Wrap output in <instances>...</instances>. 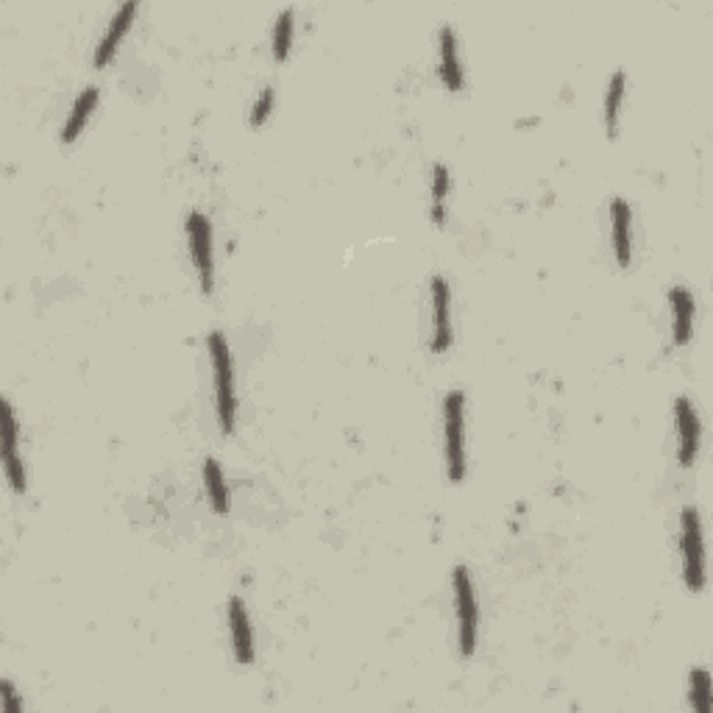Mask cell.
I'll use <instances>...</instances> for the list:
<instances>
[{"label":"cell","instance_id":"cell-19","mask_svg":"<svg viewBox=\"0 0 713 713\" xmlns=\"http://www.w3.org/2000/svg\"><path fill=\"white\" fill-rule=\"evenodd\" d=\"M711 688H713L711 672H708L705 666H694V669L688 672V700H691V705H694L700 713L713 711Z\"/></svg>","mask_w":713,"mask_h":713},{"label":"cell","instance_id":"cell-6","mask_svg":"<svg viewBox=\"0 0 713 713\" xmlns=\"http://www.w3.org/2000/svg\"><path fill=\"white\" fill-rule=\"evenodd\" d=\"M430 352L446 354L455 343V323H452V287L448 279L435 273L430 279Z\"/></svg>","mask_w":713,"mask_h":713},{"label":"cell","instance_id":"cell-5","mask_svg":"<svg viewBox=\"0 0 713 713\" xmlns=\"http://www.w3.org/2000/svg\"><path fill=\"white\" fill-rule=\"evenodd\" d=\"M184 234H187V251L189 262L196 268L198 287L204 296H212L218 282V268H216V237H212V221L207 212L193 209L184 221Z\"/></svg>","mask_w":713,"mask_h":713},{"label":"cell","instance_id":"cell-1","mask_svg":"<svg viewBox=\"0 0 713 713\" xmlns=\"http://www.w3.org/2000/svg\"><path fill=\"white\" fill-rule=\"evenodd\" d=\"M209 371H212V398H216V421L221 435L237 430V382H234V357L223 332H209L207 337Z\"/></svg>","mask_w":713,"mask_h":713},{"label":"cell","instance_id":"cell-11","mask_svg":"<svg viewBox=\"0 0 713 713\" xmlns=\"http://www.w3.org/2000/svg\"><path fill=\"white\" fill-rule=\"evenodd\" d=\"M438 78L446 87V93H463V87H466L460 39H457V32L452 26H443L438 32Z\"/></svg>","mask_w":713,"mask_h":713},{"label":"cell","instance_id":"cell-3","mask_svg":"<svg viewBox=\"0 0 713 713\" xmlns=\"http://www.w3.org/2000/svg\"><path fill=\"white\" fill-rule=\"evenodd\" d=\"M452 605H455L457 625V652L460 657H474L480 644V600H477V586L468 566L452 568Z\"/></svg>","mask_w":713,"mask_h":713},{"label":"cell","instance_id":"cell-2","mask_svg":"<svg viewBox=\"0 0 713 713\" xmlns=\"http://www.w3.org/2000/svg\"><path fill=\"white\" fill-rule=\"evenodd\" d=\"M443 463H446V480L460 485L468 471L466 448V393L448 391L443 396Z\"/></svg>","mask_w":713,"mask_h":713},{"label":"cell","instance_id":"cell-4","mask_svg":"<svg viewBox=\"0 0 713 713\" xmlns=\"http://www.w3.org/2000/svg\"><path fill=\"white\" fill-rule=\"evenodd\" d=\"M680 571L683 586L691 593L705 591V536H702V516L694 505H686L680 513Z\"/></svg>","mask_w":713,"mask_h":713},{"label":"cell","instance_id":"cell-10","mask_svg":"<svg viewBox=\"0 0 713 713\" xmlns=\"http://www.w3.org/2000/svg\"><path fill=\"white\" fill-rule=\"evenodd\" d=\"M229 622V641H232V655L241 666H251L257 661V641H254L251 613L241 597H232L226 607Z\"/></svg>","mask_w":713,"mask_h":713},{"label":"cell","instance_id":"cell-16","mask_svg":"<svg viewBox=\"0 0 713 713\" xmlns=\"http://www.w3.org/2000/svg\"><path fill=\"white\" fill-rule=\"evenodd\" d=\"M201 477L212 513H216V516H229V507H232V491H229V480L226 474H223L221 463H218L216 457H207L201 468Z\"/></svg>","mask_w":713,"mask_h":713},{"label":"cell","instance_id":"cell-18","mask_svg":"<svg viewBox=\"0 0 713 713\" xmlns=\"http://www.w3.org/2000/svg\"><path fill=\"white\" fill-rule=\"evenodd\" d=\"M293 42H296V12L282 9L271 28V57L276 62H287L293 53Z\"/></svg>","mask_w":713,"mask_h":713},{"label":"cell","instance_id":"cell-12","mask_svg":"<svg viewBox=\"0 0 713 713\" xmlns=\"http://www.w3.org/2000/svg\"><path fill=\"white\" fill-rule=\"evenodd\" d=\"M607 226H611V251L622 271L632 266V207L627 198H613L607 207Z\"/></svg>","mask_w":713,"mask_h":713},{"label":"cell","instance_id":"cell-17","mask_svg":"<svg viewBox=\"0 0 713 713\" xmlns=\"http://www.w3.org/2000/svg\"><path fill=\"white\" fill-rule=\"evenodd\" d=\"M448 193H452V171L446 162H435L430 173V218L438 229L446 226Z\"/></svg>","mask_w":713,"mask_h":713},{"label":"cell","instance_id":"cell-21","mask_svg":"<svg viewBox=\"0 0 713 713\" xmlns=\"http://www.w3.org/2000/svg\"><path fill=\"white\" fill-rule=\"evenodd\" d=\"M0 711L3 713H23V697L14 688V683L9 677L0 680Z\"/></svg>","mask_w":713,"mask_h":713},{"label":"cell","instance_id":"cell-8","mask_svg":"<svg viewBox=\"0 0 713 713\" xmlns=\"http://www.w3.org/2000/svg\"><path fill=\"white\" fill-rule=\"evenodd\" d=\"M675 441L680 468H694L702 446V421L694 402L688 396H677L675 402Z\"/></svg>","mask_w":713,"mask_h":713},{"label":"cell","instance_id":"cell-13","mask_svg":"<svg viewBox=\"0 0 713 713\" xmlns=\"http://www.w3.org/2000/svg\"><path fill=\"white\" fill-rule=\"evenodd\" d=\"M669 298V312H672V343L677 348H686L694 337V312H697V302L694 293L688 291L686 284H675L666 293Z\"/></svg>","mask_w":713,"mask_h":713},{"label":"cell","instance_id":"cell-9","mask_svg":"<svg viewBox=\"0 0 713 713\" xmlns=\"http://www.w3.org/2000/svg\"><path fill=\"white\" fill-rule=\"evenodd\" d=\"M137 12H139L137 0H128V3L118 7V12L109 17L107 28H103L101 39H98V45H95V51H93L95 67L103 70L114 62L118 51H121L123 39L128 37V32H132L134 20H137Z\"/></svg>","mask_w":713,"mask_h":713},{"label":"cell","instance_id":"cell-15","mask_svg":"<svg viewBox=\"0 0 713 713\" xmlns=\"http://www.w3.org/2000/svg\"><path fill=\"white\" fill-rule=\"evenodd\" d=\"M625 101H627V73L625 70H613L607 78L605 98H602V123H605L607 137L616 139L622 128V118H625Z\"/></svg>","mask_w":713,"mask_h":713},{"label":"cell","instance_id":"cell-14","mask_svg":"<svg viewBox=\"0 0 713 713\" xmlns=\"http://www.w3.org/2000/svg\"><path fill=\"white\" fill-rule=\"evenodd\" d=\"M98 103H101V89L98 87H84L82 93L76 95V101H73V107H70L67 118H64L62 128H59V139H62L64 146H73L78 137L84 134V128L89 126V121H93L95 109H98Z\"/></svg>","mask_w":713,"mask_h":713},{"label":"cell","instance_id":"cell-20","mask_svg":"<svg viewBox=\"0 0 713 713\" xmlns=\"http://www.w3.org/2000/svg\"><path fill=\"white\" fill-rule=\"evenodd\" d=\"M273 107H276V93H273V87H262L257 93V98H254V103H251V112H248V123H251L254 128H262L268 121H271Z\"/></svg>","mask_w":713,"mask_h":713},{"label":"cell","instance_id":"cell-7","mask_svg":"<svg viewBox=\"0 0 713 713\" xmlns=\"http://www.w3.org/2000/svg\"><path fill=\"white\" fill-rule=\"evenodd\" d=\"M3 474H7V482L9 488H12V493L26 496L28 468L26 460H23V452H20L17 413H14V404L9 402V398H3Z\"/></svg>","mask_w":713,"mask_h":713}]
</instances>
